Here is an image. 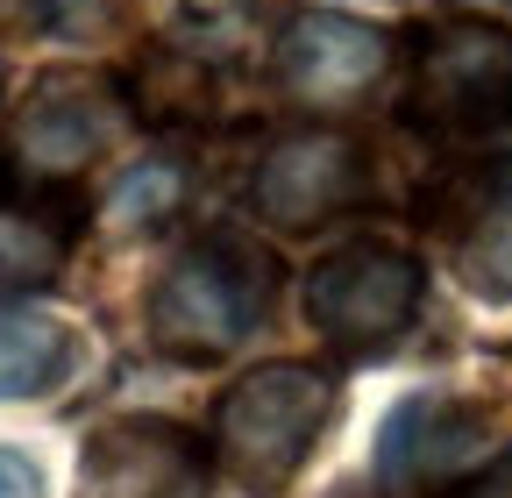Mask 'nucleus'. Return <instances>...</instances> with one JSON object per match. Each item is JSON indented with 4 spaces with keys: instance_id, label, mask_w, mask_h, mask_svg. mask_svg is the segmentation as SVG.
I'll return each mask as SVG.
<instances>
[{
    "instance_id": "1",
    "label": "nucleus",
    "mask_w": 512,
    "mask_h": 498,
    "mask_svg": "<svg viewBox=\"0 0 512 498\" xmlns=\"http://www.w3.org/2000/svg\"><path fill=\"white\" fill-rule=\"evenodd\" d=\"M278 264L242 228H200L143 292V328L171 363H228L271 321Z\"/></svg>"
},
{
    "instance_id": "2",
    "label": "nucleus",
    "mask_w": 512,
    "mask_h": 498,
    "mask_svg": "<svg viewBox=\"0 0 512 498\" xmlns=\"http://www.w3.org/2000/svg\"><path fill=\"white\" fill-rule=\"evenodd\" d=\"M335 399H342V385L320 363H264L249 378H235L214 399V427H207L214 470L249 498L292 491L320 427L335 420Z\"/></svg>"
},
{
    "instance_id": "3",
    "label": "nucleus",
    "mask_w": 512,
    "mask_h": 498,
    "mask_svg": "<svg viewBox=\"0 0 512 498\" xmlns=\"http://www.w3.org/2000/svg\"><path fill=\"white\" fill-rule=\"evenodd\" d=\"M406 121L427 136H505L512 129V29L441 22L413 36L406 57Z\"/></svg>"
},
{
    "instance_id": "4",
    "label": "nucleus",
    "mask_w": 512,
    "mask_h": 498,
    "mask_svg": "<svg viewBox=\"0 0 512 498\" xmlns=\"http://www.w3.org/2000/svg\"><path fill=\"white\" fill-rule=\"evenodd\" d=\"M420 292H427V271L413 249L384 235H356L306 271V321L342 356H377L413 328Z\"/></svg>"
},
{
    "instance_id": "5",
    "label": "nucleus",
    "mask_w": 512,
    "mask_h": 498,
    "mask_svg": "<svg viewBox=\"0 0 512 498\" xmlns=\"http://www.w3.org/2000/svg\"><path fill=\"white\" fill-rule=\"evenodd\" d=\"M121 93L93 72H43L29 100L15 107L8 136H0V164L36 178V185H79L121 136Z\"/></svg>"
},
{
    "instance_id": "6",
    "label": "nucleus",
    "mask_w": 512,
    "mask_h": 498,
    "mask_svg": "<svg viewBox=\"0 0 512 498\" xmlns=\"http://www.w3.org/2000/svg\"><path fill=\"white\" fill-rule=\"evenodd\" d=\"M491 442V413L463 392H406L377 427V456L370 477L384 498H413V491H441L448 477H463Z\"/></svg>"
},
{
    "instance_id": "7",
    "label": "nucleus",
    "mask_w": 512,
    "mask_h": 498,
    "mask_svg": "<svg viewBox=\"0 0 512 498\" xmlns=\"http://www.w3.org/2000/svg\"><path fill=\"white\" fill-rule=\"evenodd\" d=\"M356 200H363V150L342 129H292L249 171V207L292 235L328 228Z\"/></svg>"
},
{
    "instance_id": "8",
    "label": "nucleus",
    "mask_w": 512,
    "mask_h": 498,
    "mask_svg": "<svg viewBox=\"0 0 512 498\" xmlns=\"http://www.w3.org/2000/svg\"><path fill=\"white\" fill-rule=\"evenodd\" d=\"M271 72L299 107H349L363 100L384 72H392V36L356 15H328V8H299L278 29Z\"/></svg>"
},
{
    "instance_id": "9",
    "label": "nucleus",
    "mask_w": 512,
    "mask_h": 498,
    "mask_svg": "<svg viewBox=\"0 0 512 498\" xmlns=\"http://www.w3.org/2000/svg\"><path fill=\"white\" fill-rule=\"evenodd\" d=\"M214 456L178 420H114L79 456L86 498H207Z\"/></svg>"
},
{
    "instance_id": "10",
    "label": "nucleus",
    "mask_w": 512,
    "mask_h": 498,
    "mask_svg": "<svg viewBox=\"0 0 512 498\" xmlns=\"http://www.w3.org/2000/svg\"><path fill=\"white\" fill-rule=\"evenodd\" d=\"M79 228H86L79 185H36L0 164V299L50 285Z\"/></svg>"
},
{
    "instance_id": "11",
    "label": "nucleus",
    "mask_w": 512,
    "mask_h": 498,
    "mask_svg": "<svg viewBox=\"0 0 512 498\" xmlns=\"http://www.w3.org/2000/svg\"><path fill=\"white\" fill-rule=\"evenodd\" d=\"M121 107L157 136H192L221 121V65L192 57L178 43H143L121 79Z\"/></svg>"
},
{
    "instance_id": "12",
    "label": "nucleus",
    "mask_w": 512,
    "mask_h": 498,
    "mask_svg": "<svg viewBox=\"0 0 512 498\" xmlns=\"http://www.w3.org/2000/svg\"><path fill=\"white\" fill-rule=\"evenodd\" d=\"M79 370V328L50 306L0 299V399H50Z\"/></svg>"
},
{
    "instance_id": "13",
    "label": "nucleus",
    "mask_w": 512,
    "mask_h": 498,
    "mask_svg": "<svg viewBox=\"0 0 512 498\" xmlns=\"http://www.w3.org/2000/svg\"><path fill=\"white\" fill-rule=\"evenodd\" d=\"M256 8L264 0H164V29L178 50L207 57V65H228V57H242L249 29H256Z\"/></svg>"
},
{
    "instance_id": "14",
    "label": "nucleus",
    "mask_w": 512,
    "mask_h": 498,
    "mask_svg": "<svg viewBox=\"0 0 512 498\" xmlns=\"http://www.w3.org/2000/svg\"><path fill=\"white\" fill-rule=\"evenodd\" d=\"M185 200V178H178V164H164V157H150V164H136L121 185H114V221L121 228H157L171 207Z\"/></svg>"
},
{
    "instance_id": "15",
    "label": "nucleus",
    "mask_w": 512,
    "mask_h": 498,
    "mask_svg": "<svg viewBox=\"0 0 512 498\" xmlns=\"http://www.w3.org/2000/svg\"><path fill=\"white\" fill-rule=\"evenodd\" d=\"M0 498H43V470L22 449H0Z\"/></svg>"
},
{
    "instance_id": "16",
    "label": "nucleus",
    "mask_w": 512,
    "mask_h": 498,
    "mask_svg": "<svg viewBox=\"0 0 512 498\" xmlns=\"http://www.w3.org/2000/svg\"><path fill=\"white\" fill-rule=\"evenodd\" d=\"M8 8H15L22 22H36V29H72L93 0H8Z\"/></svg>"
},
{
    "instance_id": "17",
    "label": "nucleus",
    "mask_w": 512,
    "mask_h": 498,
    "mask_svg": "<svg viewBox=\"0 0 512 498\" xmlns=\"http://www.w3.org/2000/svg\"><path fill=\"white\" fill-rule=\"evenodd\" d=\"M456 498H512V456H498V463H491L484 477H470Z\"/></svg>"
},
{
    "instance_id": "18",
    "label": "nucleus",
    "mask_w": 512,
    "mask_h": 498,
    "mask_svg": "<svg viewBox=\"0 0 512 498\" xmlns=\"http://www.w3.org/2000/svg\"><path fill=\"white\" fill-rule=\"evenodd\" d=\"M477 171H484V185H491V193H498V200H512V150H498V157H484Z\"/></svg>"
}]
</instances>
